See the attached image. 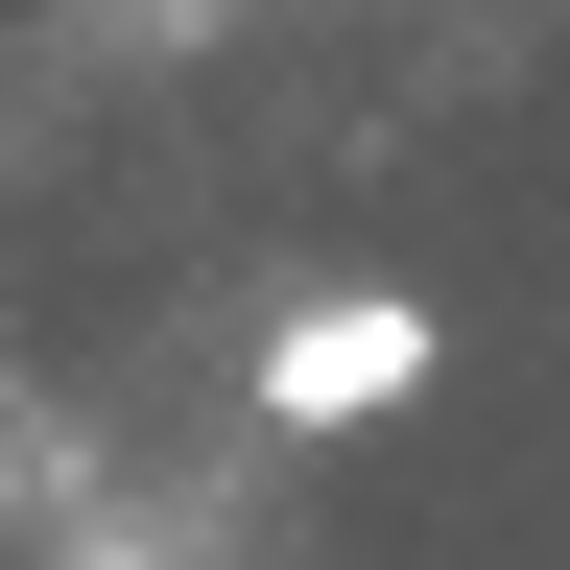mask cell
I'll use <instances>...</instances> for the list:
<instances>
[{
	"mask_svg": "<svg viewBox=\"0 0 570 570\" xmlns=\"http://www.w3.org/2000/svg\"><path fill=\"white\" fill-rule=\"evenodd\" d=\"M428 381H452L428 285H309V309H262V356H238V404L285 428V452H333V428H404Z\"/></svg>",
	"mask_w": 570,
	"mask_h": 570,
	"instance_id": "cell-1",
	"label": "cell"
},
{
	"mask_svg": "<svg viewBox=\"0 0 570 570\" xmlns=\"http://www.w3.org/2000/svg\"><path fill=\"white\" fill-rule=\"evenodd\" d=\"M0 523H24V428H0Z\"/></svg>",
	"mask_w": 570,
	"mask_h": 570,
	"instance_id": "cell-2",
	"label": "cell"
},
{
	"mask_svg": "<svg viewBox=\"0 0 570 570\" xmlns=\"http://www.w3.org/2000/svg\"><path fill=\"white\" fill-rule=\"evenodd\" d=\"M96 570H142V547H96Z\"/></svg>",
	"mask_w": 570,
	"mask_h": 570,
	"instance_id": "cell-3",
	"label": "cell"
}]
</instances>
